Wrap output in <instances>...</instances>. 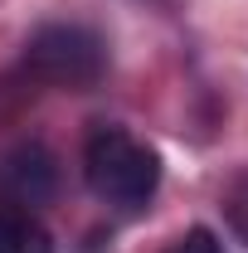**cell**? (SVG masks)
I'll return each instance as SVG.
<instances>
[{"mask_svg":"<svg viewBox=\"0 0 248 253\" xmlns=\"http://www.w3.org/2000/svg\"><path fill=\"white\" fill-rule=\"evenodd\" d=\"M0 253H54V239L30 210L5 205L0 210Z\"/></svg>","mask_w":248,"mask_h":253,"instance_id":"4","label":"cell"},{"mask_svg":"<svg viewBox=\"0 0 248 253\" xmlns=\"http://www.w3.org/2000/svg\"><path fill=\"white\" fill-rule=\"evenodd\" d=\"M83 175L97 200L117 210H141L161 185V156L146 141H136L126 126H93L83 146Z\"/></svg>","mask_w":248,"mask_h":253,"instance_id":"1","label":"cell"},{"mask_svg":"<svg viewBox=\"0 0 248 253\" xmlns=\"http://www.w3.org/2000/svg\"><path fill=\"white\" fill-rule=\"evenodd\" d=\"M25 68L49 88L83 93L107 73V44L88 25H44L25 44Z\"/></svg>","mask_w":248,"mask_h":253,"instance_id":"2","label":"cell"},{"mask_svg":"<svg viewBox=\"0 0 248 253\" xmlns=\"http://www.w3.org/2000/svg\"><path fill=\"white\" fill-rule=\"evenodd\" d=\"M59 190V161L44 141H25L0 161V200L10 210H34L49 205Z\"/></svg>","mask_w":248,"mask_h":253,"instance_id":"3","label":"cell"},{"mask_svg":"<svg viewBox=\"0 0 248 253\" xmlns=\"http://www.w3.org/2000/svg\"><path fill=\"white\" fill-rule=\"evenodd\" d=\"M170 253H224V249H219V239L209 234V229H190V234H185Z\"/></svg>","mask_w":248,"mask_h":253,"instance_id":"5","label":"cell"}]
</instances>
